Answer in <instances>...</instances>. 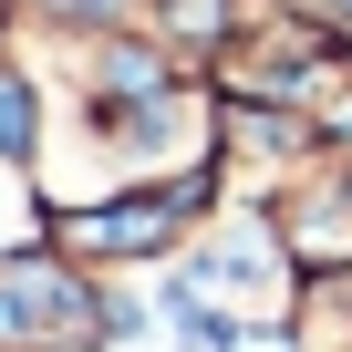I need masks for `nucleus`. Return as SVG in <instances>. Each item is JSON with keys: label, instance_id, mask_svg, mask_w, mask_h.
<instances>
[{"label": "nucleus", "instance_id": "2", "mask_svg": "<svg viewBox=\"0 0 352 352\" xmlns=\"http://www.w3.org/2000/svg\"><path fill=\"white\" fill-rule=\"evenodd\" d=\"M0 145H11V155L32 145V114H21V83H0Z\"/></svg>", "mask_w": 352, "mask_h": 352}, {"label": "nucleus", "instance_id": "1", "mask_svg": "<svg viewBox=\"0 0 352 352\" xmlns=\"http://www.w3.org/2000/svg\"><path fill=\"white\" fill-rule=\"evenodd\" d=\"M166 228H176V197H166V208H104V218H73L83 249H145V239H166Z\"/></svg>", "mask_w": 352, "mask_h": 352}]
</instances>
